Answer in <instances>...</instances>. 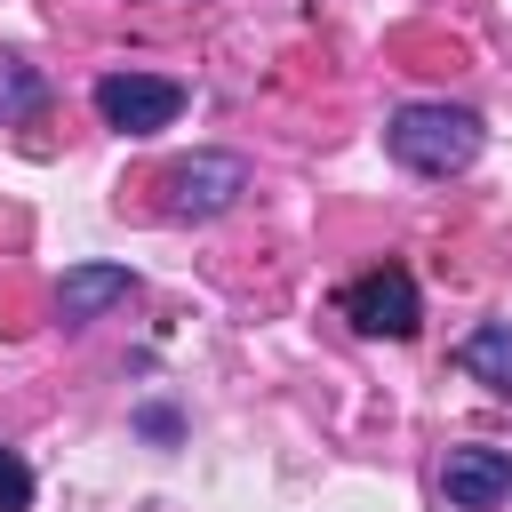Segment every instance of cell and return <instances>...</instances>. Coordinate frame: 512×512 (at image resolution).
Here are the masks:
<instances>
[{"instance_id": "6da1fadb", "label": "cell", "mask_w": 512, "mask_h": 512, "mask_svg": "<svg viewBox=\"0 0 512 512\" xmlns=\"http://www.w3.org/2000/svg\"><path fill=\"white\" fill-rule=\"evenodd\" d=\"M384 152L408 168V176H464L480 152H488V120L472 104H448V96H416L384 120Z\"/></svg>"}, {"instance_id": "7a4b0ae2", "label": "cell", "mask_w": 512, "mask_h": 512, "mask_svg": "<svg viewBox=\"0 0 512 512\" xmlns=\"http://www.w3.org/2000/svg\"><path fill=\"white\" fill-rule=\"evenodd\" d=\"M240 192H248V160H240V152H192V160H176V168L160 176V216H176V224H216V216L240 208Z\"/></svg>"}, {"instance_id": "3957f363", "label": "cell", "mask_w": 512, "mask_h": 512, "mask_svg": "<svg viewBox=\"0 0 512 512\" xmlns=\"http://www.w3.org/2000/svg\"><path fill=\"white\" fill-rule=\"evenodd\" d=\"M184 112V80L168 72H104L96 80V120L112 136H160Z\"/></svg>"}, {"instance_id": "277c9868", "label": "cell", "mask_w": 512, "mask_h": 512, "mask_svg": "<svg viewBox=\"0 0 512 512\" xmlns=\"http://www.w3.org/2000/svg\"><path fill=\"white\" fill-rule=\"evenodd\" d=\"M344 320H352L360 336H392V344H408V336L424 328L416 272H400V264H376V272L344 280Z\"/></svg>"}, {"instance_id": "5b68a950", "label": "cell", "mask_w": 512, "mask_h": 512, "mask_svg": "<svg viewBox=\"0 0 512 512\" xmlns=\"http://www.w3.org/2000/svg\"><path fill=\"white\" fill-rule=\"evenodd\" d=\"M440 496L456 512H496L512 504V448H488V440H464L440 456Z\"/></svg>"}, {"instance_id": "8992f818", "label": "cell", "mask_w": 512, "mask_h": 512, "mask_svg": "<svg viewBox=\"0 0 512 512\" xmlns=\"http://www.w3.org/2000/svg\"><path fill=\"white\" fill-rule=\"evenodd\" d=\"M128 296H136V272L88 256V264H72V272L56 280V320H64V328H88V320H104V312L128 304Z\"/></svg>"}, {"instance_id": "52a82bcc", "label": "cell", "mask_w": 512, "mask_h": 512, "mask_svg": "<svg viewBox=\"0 0 512 512\" xmlns=\"http://www.w3.org/2000/svg\"><path fill=\"white\" fill-rule=\"evenodd\" d=\"M456 368H464L472 384H488V392L512 400V320H480V328L456 344Z\"/></svg>"}, {"instance_id": "ba28073f", "label": "cell", "mask_w": 512, "mask_h": 512, "mask_svg": "<svg viewBox=\"0 0 512 512\" xmlns=\"http://www.w3.org/2000/svg\"><path fill=\"white\" fill-rule=\"evenodd\" d=\"M48 112V80L24 64V56H0V128H24Z\"/></svg>"}, {"instance_id": "9c48e42d", "label": "cell", "mask_w": 512, "mask_h": 512, "mask_svg": "<svg viewBox=\"0 0 512 512\" xmlns=\"http://www.w3.org/2000/svg\"><path fill=\"white\" fill-rule=\"evenodd\" d=\"M0 512H32V464L16 448H0Z\"/></svg>"}, {"instance_id": "30bf717a", "label": "cell", "mask_w": 512, "mask_h": 512, "mask_svg": "<svg viewBox=\"0 0 512 512\" xmlns=\"http://www.w3.org/2000/svg\"><path fill=\"white\" fill-rule=\"evenodd\" d=\"M136 432H144V440H176L184 424H176V408H160V400H152V408H136Z\"/></svg>"}]
</instances>
